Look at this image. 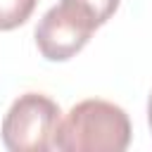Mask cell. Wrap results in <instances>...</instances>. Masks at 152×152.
Masks as SVG:
<instances>
[{
	"label": "cell",
	"instance_id": "3957f363",
	"mask_svg": "<svg viewBox=\"0 0 152 152\" xmlns=\"http://www.w3.org/2000/svg\"><path fill=\"white\" fill-rule=\"evenodd\" d=\"M95 31L97 26L81 10H76L69 0H59L55 7H50L40 17L33 36L43 59L69 62L88 45Z\"/></svg>",
	"mask_w": 152,
	"mask_h": 152
},
{
	"label": "cell",
	"instance_id": "8992f818",
	"mask_svg": "<svg viewBox=\"0 0 152 152\" xmlns=\"http://www.w3.org/2000/svg\"><path fill=\"white\" fill-rule=\"evenodd\" d=\"M147 124H150V131H152V93L147 97Z\"/></svg>",
	"mask_w": 152,
	"mask_h": 152
},
{
	"label": "cell",
	"instance_id": "277c9868",
	"mask_svg": "<svg viewBox=\"0 0 152 152\" xmlns=\"http://www.w3.org/2000/svg\"><path fill=\"white\" fill-rule=\"evenodd\" d=\"M38 0H0V31H14L26 24Z\"/></svg>",
	"mask_w": 152,
	"mask_h": 152
},
{
	"label": "cell",
	"instance_id": "6da1fadb",
	"mask_svg": "<svg viewBox=\"0 0 152 152\" xmlns=\"http://www.w3.org/2000/svg\"><path fill=\"white\" fill-rule=\"evenodd\" d=\"M133 138V126L124 107L88 97L76 102L59 121L55 150L59 152H124Z\"/></svg>",
	"mask_w": 152,
	"mask_h": 152
},
{
	"label": "cell",
	"instance_id": "5b68a950",
	"mask_svg": "<svg viewBox=\"0 0 152 152\" xmlns=\"http://www.w3.org/2000/svg\"><path fill=\"white\" fill-rule=\"evenodd\" d=\"M76 10H81L97 28L100 26H104L112 17H114V12L119 10V2L121 0H69Z\"/></svg>",
	"mask_w": 152,
	"mask_h": 152
},
{
	"label": "cell",
	"instance_id": "7a4b0ae2",
	"mask_svg": "<svg viewBox=\"0 0 152 152\" xmlns=\"http://www.w3.org/2000/svg\"><path fill=\"white\" fill-rule=\"evenodd\" d=\"M62 121L59 104L45 93L19 95L2 116L0 138L10 152H48Z\"/></svg>",
	"mask_w": 152,
	"mask_h": 152
}]
</instances>
